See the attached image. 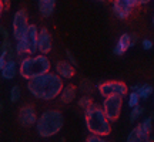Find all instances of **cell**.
<instances>
[{"mask_svg": "<svg viewBox=\"0 0 154 142\" xmlns=\"http://www.w3.org/2000/svg\"><path fill=\"white\" fill-rule=\"evenodd\" d=\"M63 78L59 77L54 71H47L42 75H37L27 80V91L34 98L42 101H53L59 97L63 88Z\"/></svg>", "mask_w": 154, "mask_h": 142, "instance_id": "6da1fadb", "label": "cell"}, {"mask_svg": "<svg viewBox=\"0 0 154 142\" xmlns=\"http://www.w3.org/2000/svg\"><path fill=\"white\" fill-rule=\"evenodd\" d=\"M50 70H51V63L47 58V54L36 53L24 55L19 60V75L24 80H32Z\"/></svg>", "mask_w": 154, "mask_h": 142, "instance_id": "7a4b0ae2", "label": "cell"}, {"mask_svg": "<svg viewBox=\"0 0 154 142\" xmlns=\"http://www.w3.org/2000/svg\"><path fill=\"white\" fill-rule=\"evenodd\" d=\"M84 122L88 134H97L100 137H107L111 132V122L107 120L104 111L99 104H91L84 109Z\"/></svg>", "mask_w": 154, "mask_h": 142, "instance_id": "3957f363", "label": "cell"}, {"mask_svg": "<svg viewBox=\"0 0 154 142\" xmlns=\"http://www.w3.org/2000/svg\"><path fill=\"white\" fill-rule=\"evenodd\" d=\"M64 125V117L57 109H46L37 117L36 132L42 138H51L57 135Z\"/></svg>", "mask_w": 154, "mask_h": 142, "instance_id": "277c9868", "label": "cell"}, {"mask_svg": "<svg viewBox=\"0 0 154 142\" xmlns=\"http://www.w3.org/2000/svg\"><path fill=\"white\" fill-rule=\"evenodd\" d=\"M101 108L104 111L107 120L110 122H114L120 118L121 108H123V97L121 95H109L104 97Z\"/></svg>", "mask_w": 154, "mask_h": 142, "instance_id": "5b68a950", "label": "cell"}, {"mask_svg": "<svg viewBox=\"0 0 154 142\" xmlns=\"http://www.w3.org/2000/svg\"><path fill=\"white\" fill-rule=\"evenodd\" d=\"M29 24L30 23H29L27 11L24 9H19L13 14V19H11V36H13V38L14 40L22 38L27 31Z\"/></svg>", "mask_w": 154, "mask_h": 142, "instance_id": "8992f818", "label": "cell"}, {"mask_svg": "<svg viewBox=\"0 0 154 142\" xmlns=\"http://www.w3.org/2000/svg\"><path fill=\"white\" fill-rule=\"evenodd\" d=\"M97 91L103 98L109 95H121L124 98L128 94V88L123 81H104L97 85Z\"/></svg>", "mask_w": 154, "mask_h": 142, "instance_id": "52a82bcc", "label": "cell"}, {"mask_svg": "<svg viewBox=\"0 0 154 142\" xmlns=\"http://www.w3.org/2000/svg\"><path fill=\"white\" fill-rule=\"evenodd\" d=\"M37 112H36V108L33 105H24L19 109V114H17V120H19V124L23 126V128H32V126L36 125V121H37Z\"/></svg>", "mask_w": 154, "mask_h": 142, "instance_id": "ba28073f", "label": "cell"}, {"mask_svg": "<svg viewBox=\"0 0 154 142\" xmlns=\"http://www.w3.org/2000/svg\"><path fill=\"white\" fill-rule=\"evenodd\" d=\"M53 43H51V36H50L47 28H38L37 36V53L42 54H49L51 51Z\"/></svg>", "mask_w": 154, "mask_h": 142, "instance_id": "9c48e42d", "label": "cell"}, {"mask_svg": "<svg viewBox=\"0 0 154 142\" xmlns=\"http://www.w3.org/2000/svg\"><path fill=\"white\" fill-rule=\"evenodd\" d=\"M54 72L63 80H70L76 74V66H73L67 60H60L54 64Z\"/></svg>", "mask_w": 154, "mask_h": 142, "instance_id": "30bf717a", "label": "cell"}, {"mask_svg": "<svg viewBox=\"0 0 154 142\" xmlns=\"http://www.w3.org/2000/svg\"><path fill=\"white\" fill-rule=\"evenodd\" d=\"M133 7L127 0H113V13L117 19L126 20L127 17L131 14Z\"/></svg>", "mask_w": 154, "mask_h": 142, "instance_id": "8fae6325", "label": "cell"}, {"mask_svg": "<svg viewBox=\"0 0 154 142\" xmlns=\"http://www.w3.org/2000/svg\"><path fill=\"white\" fill-rule=\"evenodd\" d=\"M19 74V61L16 58H9L3 68L0 70V75L5 80H13Z\"/></svg>", "mask_w": 154, "mask_h": 142, "instance_id": "7c38bea8", "label": "cell"}, {"mask_svg": "<svg viewBox=\"0 0 154 142\" xmlns=\"http://www.w3.org/2000/svg\"><path fill=\"white\" fill-rule=\"evenodd\" d=\"M37 36H38V27L36 24H29L27 31L23 36V38L27 41L32 54H36V53H37Z\"/></svg>", "mask_w": 154, "mask_h": 142, "instance_id": "4fadbf2b", "label": "cell"}, {"mask_svg": "<svg viewBox=\"0 0 154 142\" xmlns=\"http://www.w3.org/2000/svg\"><path fill=\"white\" fill-rule=\"evenodd\" d=\"M77 91H79V88H77L76 85H73V84L63 85V88H61V91L57 98L60 99L61 104H70V102H73V101L76 99Z\"/></svg>", "mask_w": 154, "mask_h": 142, "instance_id": "5bb4252c", "label": "cell"}, {"mask_svg": "<svg viewBox=\"0 0 154 142\" xmlns=\"http://www.w3.org/2000/svg\"><path fill=\"white\" fill-rule=\"evenodd\" d=\"M150 134L143 128L141 124H137V126H134L130 134L127 135V142H144L149 141Z\"/></svg>", "mask_w": 154, "mask_h": 142, "instance_id": "9a60e30c", "label": "cell"}, {"mask_svg": "<svg viewBox=\"0 0 154 142\" xmlns=\"http://www.w3.org/2000/svg\"><path fill=\"white\" fill-rule=\"evenodd\" d=\"M130 47H131V37H130V34L123 33L120 37H119V40H117L113 53H114L116 55H123Z\"/></svg>", "mask_w": 154, "mask_h": 142, "instance_id": "2e32d148", "label": "cell"}, {"mask_svg": "<svg viewBox=\"0 0 154 142\" xmlns=\"http://www.w3.org/2000/svg\"><path fill=\"white\" fill-rule=\"evenodd\" d=\"M37 9L42 17H50L54 13L56 0H37Z\"/></svg>", "mask_w": 154, "mask_h": 142, "instance_id": "e0dca14e", "label": "cell"}, {"mask_svg": "<svg viewBox=\"0 0 154 142\" xmlns=\"http://www.w3.org/2000/svg\"><path fill=\"white\" fill-rule=\"evenodd\" d=\"M14 50H16V55H17V58H19V60H20L22 57H24V55L32 54V53H30V47H29L27 41H26L23 37L19 38V40H16Z\"/></svg>", "mask_w": 154, "mask_h": 142, "instance_id": "ac0fdd59", "label": "cell"}, {"mask_svg": "<svg viewBox=\"0 0 154 142\" xmlns=\"http://www.w3.org/2000/svg\"><path fill=\"white\" fill-rule=\"evenodd\" d=\"M79 90H80L83 94H88V95H91L93 91L96 90V87H94V84L90 81V80L84 78V80H82V81L79 82Z\"/></svg>", "mask_w": 154, "mask_h": 142, "instance_id": "d6986e66", "label": "cell"}, {"mask_svg": "<svg viewBox=\"0 0 154 142\" xmlns=\"http://www.w3.org/2000/svg\"><path fill=\"white\" fill-rule=\"evenodd\" d=\"M153 93H154V88L150 84H143L137 90V94L140 95V99H147L149 97L153 95Z\"/></svg>", "mask_w": 154, "mask_h": 142, "instance_id": "ffe728a7", "label": "cell"}, {"mask_svg": "<svg viewBox=\"0 0 154 142\" xmlns=\"http://www.w3.org/2000/svg\"><path fill=\"white\" fill-rule=\"evenodd\" d=\"M22 98V88L20 85H13L10 88V93H9V99H10V102H19Z\"/></svg>", "mask_w": 154, "mask_h": 142, "instance_id": "44dd1931", "label": "cell"}, {"mask_svg": "<svg viewBox=\"0 0 154 142\" xmlns=\"http://www.w3.org/2000/svg\"><path fill=\"white\" fill-rule=\"evenodd\" d=\"M91 104H93V98H91V95H88V94H83L82 97L79 98V101H77L79 108H82L83 111L87 108V107H90Z\"/></svg>", "mask_w": 154, "mask_h": 142, "instance_id": "7402d4cb", "label": "cell"}, {"mask_svg": "<svg viewBox=\"0 0 154 142\" xmlns=\"http://www.w3.org/2000/svg\"><path fill=\"white\" fill-rule=\"evenodd\" d=\"M144 114V108L138 104L136 107L131 108V112H130V122H136L137 120H140V117Z\"/></svg>", "mask_w": 154, "mask_h": 142, "instance_id": "603a6c76", "label": "cell"}, {"mask_svg": "<svg viewBox=\"0 0 154 142\" xmlns=\"http://www.w3.org/2000/svg\"><path fill=\"white\" fill-rule=\"evenodd\" d=\"M140 104V95L137 94V91H131V93L127 94V105L133 108L136 105Z\"/></svg>", "mask_w": 154, "mask_h": 142, "instance_id": "cb8c5ba5", "label": "cell"}, {"mask_svg": "<svg viewBox=\"0 0 154 142\" xmlns=\"http://www.w3.org/2000/svg\"><path fill=\"white\" fill-rule=\"evenodd\" d=\"M140 124H141L144 129H146V131L151 135V132H153V118H151V117H147V118H146V120H143Z\"/></svg>", "mask_w": 154, "mask_h": 142, "instance_id": "d4e9b609", "label": "cell"}, {"mask_svg": "<svg viewBox=\"0 0 154 142\" xmlns=\"http://www.w3.org/2000/svg\"><path fill=\"white\" fill-rule=\"evenodd\" d=\"M128 3H130V6H131L133 9L134 7H138V6H144V4H149L151 0H127Z\"/></svg>", "mask_w": 154, "mask_h": 142, "instance_id": "484cf974", "label": "cell"}, {"mask_svg": "<svg viewBox=\"0 0 154 142\" xmlns=\"http://www.w3.org/2000/svg\"><path fill=\"white\" fill-rule=\"evenodd\" d=\"M87 142H104V137H100L97 134H90L87 138H86Z\"/></svg>", "mask_w": 154, "mask_h": 142, "instance_id": "4316f807", "label": "cell"}, {"mask_svg": "<svg viewBox=\"0 0 154 142\" xmlns=\"http://www.w3.org/2000/svg\"><path fill=\"white\" fill-rule=\"evenodd\" d=\"M141 47H143V50L149 51V50L153 49V41L149 38H144V40H141Z\"/></svg>", "mask_w": 154, "mask_h": 142, "instance_id": "83f0119b", "label": "cell"}, {"mask_svg": "<svg viewBox=\"0 0 154 142\" xmlns=\"http://www.w3.org/2000/svg\"><path fill=\"white\" fill-rule=\"evenodd\" d=\"M66 58L69 63H72L73 66H77V60H76V57H74V54H73L70 50H66Z\"/></svg>", "mask_w": 154, "mask_h": 142, "instance_id": "f1b7e54d", "label": "cell"}, {"mask_svg": "<svg viewBox=\"0 0 154 142\" xmlns=\"http://www.w3.org/2000/svg\"><path fill=\"white\" fill-rule=\"evenodd\" d=\"M0 37L2 38H10V31H9L5 26H0Z\"/></svg>", "mask_w": 154, "mask_h": 142, "instance_id": "f546056e", "label": "cell"}, {"mask_svg": "<svg viewBox=\"0 0 154 142\" xmlns=\"http://www.w3.org/2000/svg\"><path fill=\"white\" fill-rule=\"evenodd\" d=\"M5 10H6L5 3H3V0H0V19H2V16H3V11Z\"/></svg>", "mask_w": 154, "mask_h": 142, "instance_id": "4dcf8cb0", "label": "cell"}, {"mask_svg": "<svg viewBox=\"0 0 154 142\" xmlns=\"http://www.w3.org/2000/svg\"><path fill=\"white\" fill-rule=\"evenodd\" d=\"M130 37H131V47H133L134 44L137 43V36L136 34H130Z\"/></svg>", "mask_w": 154, "mask_h": 142, "instance_id": "1f68e13d", "label": "cell"}, {"mask_svg": "<svg viewBox=\"0 0 154 142\" xmlns=\"http://www.w3.org/2000/svg\"><path fill=\"white\" fill-rule=\"evenodd\" d=\"M3 3H5V7L7 9V7L10 6V0H3Z\"/></svg>", "mask_w": 154, "mask_h": 142, "instance_id": "d6a6232c", "label": "cell"}, {"mask_svg": "<svg viewBox=\"0 0 154 142\" xmlns=\"http://www.w3.org/2000/svg\"><path fill=\"white\" fill-rule=\"evenodd\" d=\"M138 87H140V84H136V85H133V87H131V91H137Z\"/></svg>", "mask_w": 154, "mask_h": 142, "instance_id": "836d02e7", "label": "cell"}, {"mask_svg": "<svg viewBox=\"0 0 154 142\" xmlns=\"http://www.w3.org/2000/svg\"><path fill=\"white\" fill-rule=\"evenodd\" d=\"M2 109H3V104H2V102H0V111H2Z\"/></svg>", "mask_w": 154, "mask_h": 142, "instance_id": "e575fe53", "label": "cell"}, {"mask_svg": "<svg viewBox=\"0 0 154 142\" xmlns=\"http://www.w3.org/2000/svg\"><path fill=\"white\" fill-rule=\"evenodd\" d=\"M97 1H104V0H97Z\"/></svg>", "mask_w": 154, "mask_h": 142, "instance_id": "d590c367", "label": "cell"}, {"mask_svg": "<svg viewBox=\"0 0 154 142\" xmlns=\"http://www.w3.org/2000/svg\"><path fill=\"white\" fill-rule=\"evenodd\" d=\"M153 24H154V16H153Z\"/></svg>", "mask_w": 154, "mask_h": 142, "instance_id": "8d00e7d4", "label": "cell"}, {"mask_svg": "<svg viewBox=\"0 0 154 142\" xmlns=\"http://www.w3.org/2000/svg\"><path fill=\"white\" fill-rule=\"evenodd\" d=\"M151 1H154V0H151Z\"/></svg>", "mask_w": 154, "mask_h": 142, "instance_id": "74e56055", "label": "cell"}]
</instances>
